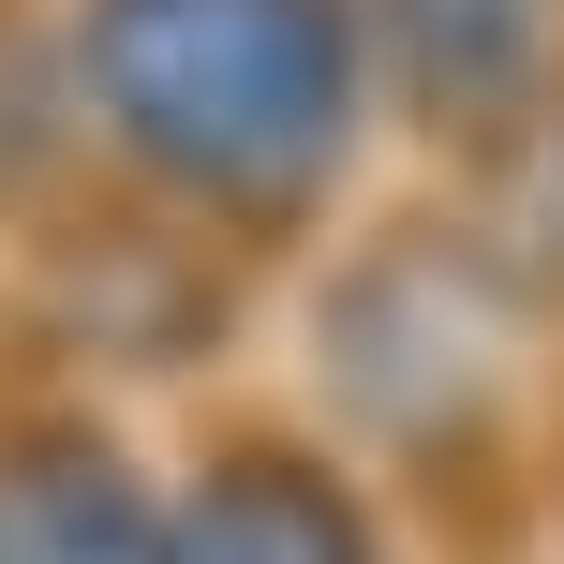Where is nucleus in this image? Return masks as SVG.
Masks as SVG:
<instances>
[{"label":"nucleus","instance_id":"0eeeda50","mask_svg":"<svg viewBox=\"0 0 564 564\" xmlns=\"http://www.w3.org/2000/svg\"><path fill=\"white\" fill-rule=\"evenodd\" d=\"M0 564H15V550H0Z\"/></svg>","mask_w":564,"mask_h":564},{"label":"nucleus","instance_id":"20e7f679","mask_svg":"<svg viewBox=\"0 0 564 564\" xmlns=\"http://www.w3.org/2000/svg\"><path fill=\"white\" fill-rule=\"evenodd\" d=\"M164 564H387V535L341 490V460L238 431L164 490Z\"/></svg>","mask_w":564,"mask_h":564},{"label":"nucleus","instance_id":"7ed1b4c3","mask_svg":"<svg viewBox=\"0 0 564 564\" xmlns=\"http://www.w3.org/2000/svg\"><path fill=\"white\" fill-rule=\"evenodd\" d=\"M371 105H401V134L506 164L550 119V0H357Z\"/></svg>","mask_w":564,"mask_h":564},{"label":"nucleus","instance_id":"f257e3e1","mask_svg":"<svg viewBox=\"0 0 564 564\" xmlns=\"http://www.w3.org/2000/svg\"><path fill=\"white\" fill-rule=\"evenodd\" d=\"M59 75L105 149L194 224H312L371 134L357 0H75Z\"/></svg>","mask_w":564,"mask_h":564},{"label":"nucleus","instance_id":"39448f33","mask_svg":"<svg viewBox=\"0 0 564 564\" xmlns=\"http://www.w3.org/2000/svg\"><path fill=\"white\" fill-rule=\"evenodd\" d=\"M0 550L15 564H164V490L105 416H15L0 446Z\"/></svg>","mask_w":564,"mask_h":564},{"label":"nucleus","instance_id":"f03ea898","mask_svg":"<svg viewBox=\"0 0 564 564\" xmlns=\"http://www.w3.org/2000/svg\"><path fill=\"white\" fill-rule=\"evenodd\" d=\"M327 387L371 446L401 460H446V446H490V401H506V282L476 268V238L416 224L387 238L327 312Z\"/></svg>","mask_w":564,"mask_h":564},{"label":"nucleus","instance_id":"423d86ee","mask_svg":"<svg viewBox=\"0 0 564 564\" xmlns=\"http://www.w3.org/2000/svg\"><path fill=\"white\" fill-rule=\"evenodd\" d=\"M520 224H535V253L564 268V105L535 119V149H520Z\"/></svg>","mask_w":564,"mask_h":564}]
</instances>
